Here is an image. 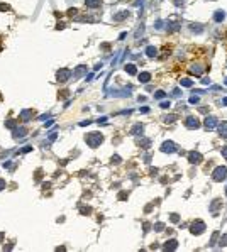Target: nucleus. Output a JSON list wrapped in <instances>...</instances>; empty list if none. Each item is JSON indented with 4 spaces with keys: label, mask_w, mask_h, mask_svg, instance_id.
Here are the masks:
<instances>
[{
    "label": "nucleus",
    "mask_w": 227,
    "mask_h": 252,
    "mask_svg": "<svg viewBox=\"0 0 227 252\" xmlns=\"http://www.w3.org/2000/svg\"><path fill=\"white\" fill-rule=\"evenodd\" d=\"M163 229H165V223H156L154 225V230H158V232H161Z\"/></svg>",
    "instance_id": "29"
},
{
    "label": "nucleus",
    "mask_w": 227,
    "mask_h": 252,
    "mask_svg": "<svg viewBox=\"0 0 227 252\" xmlns=\"http://www.w3.org/2000/svg\"><path fill=\"white\" fill-rule=\"evenodd\" d=\"M226 178H227V168L226 166H217L214 169V173H212V180L215 181V183H220V181H224Z\"/></svg>",
    "instance_id": "2"
},
{
    "label": "nucleus",
    "mask_w": 227,
    "mask_h": 252,
    "mask_svg": "<svg viewBox=\"0 0 227 252\" xmlns=\"http://www.w3.org/2000/svg\"><path fill=\"white\" fill-rule=\"evenodd\" d=\"M190 29H191L193 32H197V34H202V32H203V29H202V25H200V24H191V25H190Z\"/></svg>",
    "instance_id": "17"
},
{
    "label": "nucleus",
    "mask_w": 227,
    "mask_h": 252,
    "mask_svg": "<svg viewBox=\"0 0 227 252\" xmlns=\"http://www.w3.org/2000/svg\"><path fill=\"white\" fill-rule=\"evenodd\" d=\"M85 71H87V66H83V64H81V66H78V68H76V71H75V74H73V76H75V78H78V76H81Z\"/></svg>",
    "instance_id": "20"
},
{
    "label": "nucleus",
    "mask_w": 227,
    "mask_h": 252,
    "mask_svg": "<svg viewBox=\"0 0 227 252\" xmlns=\"http://www.w3.org/2000/svg\"><path fill=\"white\" fill-rule=\"evenodd\" d=\"M100 2L102 0H85V5L90 9H97V7H100Z\"/></svg>",
    "instance_id": "13"
},
{
    "label": "nucleus",
    "mask_w": 227,
    "mask_h": 252,
    "mask_svg": "<svg viewBox=\"0 0 227 252\" xmlns=\"http://www.w3.org/2000/svg\"><path fill=\"white\" fill-rule=\"evenodd\" d=\"M142 124H137V125H134L132 129H131V135H137V134H141L142 132Z\"/></svg>",
    "instance_id": "16"
},
{
    "label": "nucleus",
    "mask_w": 227,
    "mask_h": 252,
    "mask_svg": "<svg viewBox=\"0 0 227 252\" xmlns=\"http://www.w3.org/2000/svg\"><path fill=\"white\" fill-rule=\"evenodd\" d=\"M139 145H141V147H149V145H151V141H149V139H141V141H139Z\"/></svg>",
    "instance_id": "25"
},
{
    "label": "nucleus",
    "mask_w": 227,
    "mask_h": 252,
    "mask_svg": "<svg viewBox=\"0 0 227 252\" xmlns=\"http://www.w3.org/2000/svg\"><path fill=\"white\" fill-rule=\"evenodd\" d=\"M114 161L119 162V161H120V158H119V156H114V158H112V162H114Z\"/></svg>",
    "instance_id": "42"
},
{
    "label": "nucleus",
    "mask_w": 227,
    "mask_h": 252,
    "mask_svg": "<svg viewBox=\"0 0 227 252\" xmlns=\"http://www.w3.org/2000/svg\"><path fill=\"white\" fill-rule=\"evenodd\" d=\"M170 102H161V108H170Z\"/></svg>",
    "instance_id": "33"
},
{
    "label": "nucleus",
    "mask_w": 227,
    "mask_h": 252,
    "mask_svg": "<svg viewBox=\"0 0 227 252\" xmlns=\"http://www.w3.org/2000/svg\"><path fill=\"white\" fill-rule=\"evenodd\" d=\"M80 212H81V213H90V212H92V210H90V208H88V206H87V208H81V210H80Z\"/></svg>",
    "instance_id": "35"
},
{
    "label": "nucleus",
    "mask_w": 227,
    "mask_h": 252,
    "mask_svg": "<svg viewBox=\"0 0 227 252\" xmlns=\"http://www.w3.org/2000/svg\"><path fill=\"white\" fill-rule=\"evenodd\" d=\"M2 188H5V181L3 180H0V190H2Z\"/></svg>",
    "instance_id": "43"
},
{
    "label": "nucleus",
    "mask_w": 227,
    "mask_h": 252,
    "mask_svg": "<svg viewBox=\"0 0 227 252\" xmlns=\"http://www.w3.org/2000/svg\"><path fill=\"white\" fill-rule=\"evenodd\" d=\"M190 73L195 74V76H200V74L203 73V66H200V64H191V66H190Z\"/></svg>",
    "instance_id": "10"
},
{
    "label": "nucleus",
    "mask_w": 227,
    "mask_h": 252,
    "mask_svg": "<svg viewBox=\"0 0 227 252\" xmlns=\"http://www.w3.org/2000/svg\"><path fill=\"white\" fill-rule=\"evenodd\" d=\"M180 85H181V86H187V88H190V86H193V81H191L190 78H183V80L180 81Z\"/></svg>",
    "instance_id": "22"
},
{
    "label": "nucleus",
    "mask_w": 227,
    "mask_h": 252,
    "mask_svg": "<svg viewBox=\"0 0 227 252\" xmlns=\"http://www.w3.org/2000/svg\"><path fill=\"white\" fill-rule=\"evenodd\" d=\"M217 129H219L220 137L227 139V122H220V124H217Z\"/></svg>",
    "instance_id": "11"
},
{
    "label": "nucleus",
    "mask_w": 227,
    "mask_h": 252,
    "mask_svg": "<svg viewBox=\"0 0 227 252\" xmlns=\"http://www.w3.org/2000/svg\"><path fill=\"white\" fill-rule=\"evenodd\" d=\"M205 230H207V225H205V222H202V220L193 222L191 227H190V232H191L193 235H202Z\"/></svg>",
    "instance_id": "3"
},
{
    "label": "nucleus",
    "mask_w": 227,
    "mask_h": 252,
    "mask_svg": "<svg viewBox=\"0 0 227 252\" xmlns=\"http://www.w3.org/2000/svg\"><path fill=\"white\" fill-rule=\"evenodd\" d=\"M224 19H226V12H224V10H217V12L214 14V20H215V22H222Z\"/></svg>",
    "instance_id": "12"
},
{
    "label": "nucleus",
    "mask_w": 227,
    "mask_h": 252,
    "mask_svg": "<svg viewBox=\"0 0 227 252\" xmlns=\"http://www.w3.org/2000/svg\"><path fill=\"white\" fill-rule=\"evenodd\" d=\"M154 97H156L158 100H161V98H165V97H166V93H165L163 90H158L156 93H154Z\"/></svg>",
    "instance_id": "26"
},
{
    "label": "nucleus",
    "mask_w": 227,
    "mask_h": 252,
    "mask_svg": "<svg viewBox=\"0 0 227 252\" xmlns=\"http://www.w3.org/2000/svg\"><path fill=\"white\" fill-rule=\"evenodd\" d=\"M220 245H227V237H224V239L220 240Z\"/></svg>",
    "instance_id": "41"
},
{
    "label": "nucleus",
    "mask_w": 227,
    "mask_h": 252,
    "mask_svg": "<svg viewBox=\"0 0 227 252\" xmlns=\"http://www.w3.org/2000/svg\"><path fill=\"white\" fill-rule=\"evenodd\" d=\"M156 53H158V51H156V48H154V46H148V48H146V54H148L149 58H154V56H156Z\"/></svg>",
    "instance_id": "18"
},
{
    "label": "nucleus",
    "mask_w": 227,
    "mask_h": 252,
    "mask_svg": "<svg viewBox=\"0 0 227 252\" xmlns=\"http://www.w3.org/2000/svg\"><path fill=\"white\" fill-rule=\"evenodd\" d=\"M85 141H87V144L90 145V147H98V145L103 142V135L98 134V132H92V134H88L85 137Z\"/></svg>",
    "instance_id": "1"
},
{
    "label": "nucleus",
    "mask_w": 227,
    "mask_h": 252,
    "mask_svg": "<svg viewBox=\"0 0 227 252\" xmlns=\"http://www.w3.org/2000/svg\"><path fill=\"white\" fill-rule=\"evenodd\" d=\"M76 12H78L76 9H70V10H68V14H70V15H75Z\"/></svg>",
    "instance_id": "36"
},
{
    "label": "nucleus",
    "mask_w": 227,
    "mask_h": 252,
    "mask_svg": "<svg viewBox=\"0 0 227 252\" xmlns=\"http://www.w3.org/2000/svg\"><path fill=\"white\" fill-rule=\"evenodd\" d=\"M185 127L187 129H198L200 127V120L197 119V117H193V115H190V117H187V120H185Z\"/></svg>",
    "instance_id": "6"
},
{
    "label": "nucleus",
    "mask_w": 227,
    "mask_h": 252,
    "mask_svg": "<svg viewBox=\"0 0 227 252\" xmlns=\"http://www.w3.org/2000/svg\"><path fill=\"white\" fill-rule=\"evenodd\" d=\"M226 195H227V188H226Z\"/></svg>",
    "instance_id": "46"
},
{
    "label": "nucleus",
    "mask_w": 227,
    "mask_h": 252,
    "mask_svg": "<svg viewBox=\"0 0 227 252\" xmlns=\"http://www.w3.org/2000/svg\"><path fill=\"white\" fill-rule=\"evenodd\" d=\"M127 198V195H126V193H120V195H119V200H126Z\"/></svg>",
    "instance_id": "40"
},
{
    "label": "nucleus",
    "mask_w": 227,
    "mask_h": 252,
    "mask_svg": "<svg viewBox=\"0 0 227 252\" xmlns=\"http://www.w3.org/2000/svg\"><path fill=\"white\" fill-rule=\"evenodd\" d=\"M202 159H203V156H202L198 151H191V152H188V162L190 164H200Z\"/></svg>",
    "instance_id": "5"
},
{
    "label": "nucleus",
    "mask_w": 227,
    "mask_h": 252,
    "mask_svg": "<svg viewBox=\"0 0 227 252\" xmlns=\"http://www.w3.org/2000/svg\"><path fill=\"white\" fill-rule=\"evenodd\" d=\"M222 105H226V107H227V97H224V98H222Z\"/></svg>",
    "instance_id": "44"
},
{
    "label": "nucleus",
    "mask_w": 227,
    "mask_h": 252,
    "mask_svg": "<svg viewBox=\"0 0 227 252\" xmlns=\"http://www.w3.org/2000/svg\"><path fill=\"white\" fill-rule=\"evenodd\" d=\"M163 249H165V251H176V249H178V240H175V239L166 240L165 245H163Z\"/></svg>",
    "instance_id": "9"
},
{
    "label": "nucleus",
    "mask_w": 227,
    "mask_h": 252,
    "mask_svg": "<svg viewBox=\"0 0 227 252\" xmlns=\"http://www.w3.org/2000/svg\"><path fill=\"white\" fill-rule=\"evenodd\" d=\"M219 237H220V232H217V230H215V232L212 234V239H210V244H208V245H215V244H217V239H219Z\"/></svg>",
    "instance_id": "21"
},
{
    "label": "nucleus",
    "mask_w": 227,
    "mask_h": 252,
    "mask_svg": "<svg viewBox=\"0 0 227 252\" xmlns=\"http://www.w3.org/2000/svg\"><path fill=\"white\" fill-rule=\"evenodd\" d=\"M217 124H219V122H217V119H215V117H212V115H207V117H205V120H203V125H205V129H207V130L215 129V127H217Z\"/></svg>",
    "instance_id": "7"
},
{
    "label": "nucleus",
    "mask_w": 227,
    "mask_h": 252,
    "mask_svg": "<svg viewBox=\"0 0 227 252\" xmlns=\"http://www.w3.org/2000/svg\"><path fill=\"white\" fill-rule=\"evenodd\" d=\"M219 206H220V200H219V198L214 200V201H212V205H210V212H217V210H219Z\"/></svg>",
    "instance_id": "19"
},
{
    "label": "nucleus",
    "mask_w": 227,
    "mask_h": 252,
    "mask_svg": "<svg viewBox=\"0 0 227 252\" xmlns=\"http://www.w3.org/2000/svg\"><path fill=\"white\" fill-rule=\"evenodd\" d=\"M178 119V115H166V117H163V122H166V124H171V122H175Z\"/></svg>",
    "instance_id": "23"
},
{
    "label": "nucleus",
    "mask_w": 227,
    "mask_h": 252,
    "mask_svg": "<svg viewBox=\"0 0 227 252\" xmlns=\"http://www.w3.org/2000/svg\"><path fill=\"white\" fill-rule=\"evenodd\" d=\"M70 76H71V71H70L68 68H61V70L56 73V78H58L59 83H66V81L70 80Z\"/></svg>",
    "instance_id": "4"
},
{
    "label": "nucleus",
    "mask_w": 227,
    "mask_h": 252,
    "mask_svg": "<svg viewBox=\"0 0 227 252\" xmlns=\"http://www.w3.org/2000/svg\"><path fill=\"white\" fill-rule=\"evenodd\" d=\"M202 83H203V85H210L212 81H210V78H203V80H202Z\"/></svg>",
    "instance_id": "34"
},
{
    "label": "nucleus",
    "mask_w": 227,
    "mask_h": 252,
    "mask_svg": "<svg viewBox=\"0 0 227 252\" xmlns=\"http://www.w3.org/2000/svg\"><path fill=\"white\" fill-rule=\"evenodd\" d=\"M151 80V73H146V71H142L141 74H139V81L141 83H148Z\"/></svg>",
    "instance_id": "14"
},
{
    "label": "nucleus",
    "mask_w": 227,
    "mask_h": 252,
    "mask_svg": "<svg viewBox=\"0 0 227 252\" xmlns=\"http://www.w3.org/2000/svg\"><path fill=\"white\" fill-rule=\"evenodd\" d=\"M175 5H183V0H173Z\"/></svg>",
    "instance_id": "39"
},
{
    "label": "nucleus",
    "mask_w": 227,
    "mask_h": 252,
    "mask_svg": "<svg viewBox=\"0 0 227 252\" xmlns=\"http://www.w3.org/2000/svg\"><path fill=\"white\" fill-rule=\"evenodd\" d=\"M188 102L191 103V105H197V103L200 102V98H198V97H190V100H188Z\"/></svg>",
    "instance_id": "28"
},
{
    "label": "nucleus",
    "mask_w": 227,
    "mask_h": 252,
    "mask_svg": "<svg viewBox=\"0 0 227 252\" xmlns=\"http://www.w3.org/2000/svg\"><path fill=\"white\" fill-rule=\"evenodd\" d=\"M0 10H2V12H7V10H9V5H7V3H0Z\"/></svg>",
    "instance_id": "31"
},
{
    "label": "nucleus",
    "mask_w": 227,
    "mask_h": 252,
    "mask_svg": "<svg viewBox=\"0 0 227 252\" xmlns=\"http://www.w3.org/2000/svg\"><path fill=\"white\" fill-rule=\"evenodd\" d=\"M170 220L173 222V223H178V222H180V216L176 215V213H171V215H170Z\"/></svg>",
    "instance_id": "27"
},
{
    "label": "nucleus",
    "mask_w": 227,
    "mask_h": 252,
    "mask_svg": "<svg viewBox=\"0 0 227 252\" xmlns=\"http://www.w3.org/2000/svg\"><path fill=\"white\" fill-rule=\"evenodd\" d=\"M127 17H129V12H127V10H122V12H119L117 15H114V20L119 22V20H124V19H127Z\"/></svg>",
    "instance_id": "15"
},
{
    "label": "nucleus",
    "mask_w": 227,
    "mask_h": 252,
    "mask_svg": "<svg viewBox=\"0 0 227 252\" xmlns=\"http://www.w3.org/2000/svg\"><path fill=\"white\" fill-rule=\"evenodd\" d=\"M173 97H175V98L181 97V91H180V88H175V90H173Z\"/></svg>",
    "instance_id": "30"
},
{
    "label": "nucleus",
    "mask_w": 227,
    "mask_h": 252,
    "mask_svg": "<svg viewBox=\"0 0 227 252\" xmlns=\"http://www.w3.org/2000/svg\"><path fill=\"white\" fill-rule=\"evenodd\" d=\"M139 110H141L142 113H148V112H149V107H142V108H139Z\"/></svg>",
    "instance_id": "37"
},
{
    "label": "nucleus",
    "mask_w": 227,
    "mask_h": 252,
    "mask_svg": "<svg viewBox=\"0 0 227 252\" xmlns=\"http://www.w3.org/2000/svg\"><path fill=\"white\" fill-rule=\"evenodd\" d=\"M126 71L129 73V74H136L137 70H136V66L134 64H126Z\"/></svg>",
    "instance_id": "24"
},
{
    "label": "nucleus",
    "mask_w": 227,
    "mask_h": 252,
    "mask_svg": "<svg viewBox=\"0 0 227 252\" xmlns=\"http://www.w3.org/2000/svg\"><path fill=\"white\" fill-rule=\"evenodd\" d=\"M161 151L163 152H168V154L176 152V145H175V142H171V141H166V142L161 144Z\"/></svg>",
    "instance_id": "8"
},
{
    "label": "nucleus",
    "mask_w": 227,
    "mask_h": 252,
    "mask_svg": "<svg viewBox=\"0 0 227 252\" xmlns=\"http://www.w3.org/2000/svg\"><path fill=\"white\" fill-rule=\"evenodd\" d=\"M220 152H222V156H224V158L227 159V145H224V147L220 149Z\"/></svg>",
    "instance_id": "32"
},
{
    "label": "nucleus",
    "mask_w": 227,
    "mask_h": 252,
    "mask_svg": "<svg viewBox=\"0 0 227 252\" xmlns=\"http://www.w3.org/2000/svg\"><path fill=\"white\" fill-rule=\"evenodd\" d=\"M149 229H151V225L149 223H144V232H149Z\"/></svg>",
    "instance_id": "38"
},
{
    "label": "nucleus",
    "mask_w": 227,
    "mask_h": 252,
    "mask_svg": "<svg viewBox=\"0 0 227 252\" xmlns=\"http://www.w3.org/2000/svg\"><path fill=\"white\" fill-rule=\"evenodd\" d=\"M226 85H227V78H226Z\"/></svg>",
    "instance_id": "45"
}]
</instances>
